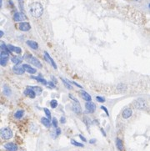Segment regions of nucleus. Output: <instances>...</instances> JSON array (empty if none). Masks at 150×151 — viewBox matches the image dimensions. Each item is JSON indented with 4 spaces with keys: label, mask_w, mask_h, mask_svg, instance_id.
<instances>
[{
    "label": "nucleus",
    "mask_w": 150,
    "mask_h": 151,
    "mask_svg": "<svg viewBox=\"0 0 150 151\" xmlns=\"http://www.w3.org/2000/svg\"><path fill=\"white\" fill-rule=\"evenodd\" d=\"M4 148L8 151H17L18 146L13 143H7L4 145Z\"/></svg>",
    "instance_id": "obj_10"
},
{
    "label": "nucleus",
    "mask_w": 150,
    "mask_h": 151,
    "mask_svg": "<svg viewBox=\"0 0 150 151\" xmlns=\"http://www.w3.org/2000/svg\"><path fill=\"white\" fill-rule=\"evenodd\" d=\"M72 109H73V111H74V113H76L78 114L81 113V107L78 104V101H77L76 103H74V104H73Z\"/></svg>",
    "instance_id": "obj_14"
},
{
    "label": "nucleus",
    "mask_w": 150,
    "mask_h": 151,
    "mask_svg": "<svg viewBox=\"0 0 150 151\" xmlns=\"http://www.w3.org/2000/svg\"><path fill=\"white\" fill-rule=\"evenodd\" d=\"M134 1H141V0H134Z\"/></svg>",
    "instance_id": "obj_40"
},
{
    "label": "nucleus",
    "mask_w": 150,
    "mask_h": 151,
    "mask_svg": "<svg viewBox=\"0 0 150 151\" xmlns=\"http://www.w3.org/2000/svg\"><path fill=\"white\" fill-rule=\"evenodd\" d=\"M44 59H45V60H46L48 63H49L50 64H51L53 67L55 68V69H57V65H56V63H54V61H53V59L50 57V55L49 54H48L47 52H44Z\"/></svg>",
    "instance_id": "obj_8"
},
{
    "label": "nucleus",
    "mask_w": 150,
    "mask_h": 151,
    "mask_svg": "<svg viewBox=\"0 0 150 151\" xmlns=\"http://www.w3.org/2000/svg\"><path fill=\"white\" fill-rule=\"evenodd\" d=\"M31 29V26L27 22H24V23H21L19 24V29L21 31H24V32H26V31H28L29 29Z\"/></svg>",
    "instance_id": "obj_12"
},
{
    "label": "nucleus",
    "mask_w": 150,
    "mask_h": 151,
    "mask_svg": "<svg viewBox=\"0 0 150 151\" xmlns=\"http://www.w3.org/2000/svg\"><path fill=\"white\" fill-rule=\"evenodd\" d=\"M133 105H134L135 108L138 109H146L147 107L146 102L143 99H138L137 100H135L134 103H133Z\"/></svg>",
    "instance_id": "obj_4"
},
{
    "label": "nucleus",
    "mask_w": 150,
    "mask_h": 151,
    "mask_svg": "<svg viewBox=\"0 0 150 151\" xmlns=\"http://www.w3.org/2000/svg\"><path fill=\"white\" fill-rule=\"evenodd\" d=\"M41 122H42V123L45 127H47V128L51 127V123H50L49 118H42L41 119Z\"/></svg>",
    "instance_id": "obj_19"
},
{
    "label": "nucleus",
    "mask_w": 150,
    "mask_h": 151,
    "mask_svg": "<svg viewBox=\"0 0 150 151\" xmlns=\"http://www.w3.org/2000/svg\"><path fill=\"white\" fill-rule=\"evenodd\" d=\"M8 52L7 51H4V50H2L1 52V56H0V63H1L2 66H5L6 65V63L8 62Z\"/></svg>",
    "instance_id": "obj_5"
},
{
    "label": "nucleus",
    "mask_w": 150,
    "mask_h": 151,
    "mask_svg": "<svg viewBox=\"0 0 150 151\" xmlns=\"http://www.w3.org/2000/svg\"><path fill=\"white\" fill-rule=\"evenodd\" d=\"M27 18L23 13H16L14 16H13V19L14 21L16 22H20V21H23V20H25Z\"/></svg>",
    "instance_id": "obj_9"
},
{
    "label": "nucleus",
    "mask_w": 150,
    "mask_h": 151,
    "mask_svg": "<svg viewBox=\"0 0 150 151\" xmlns=\"http://www.w3.org/2000/svg\"><path fill=\"white\" fill-rule=\"evenodd\" d=\"M133 114V111H132L131 109H125L122 113V116L124 119H128L130 118Z\"/></svg>",
    "instance_id": "obj_13"
},
{
    "label": "nucleus",
    "mask_w": 150,
    "mask_h": 151,
    "mask_svg": "<svg viewBox=\"0 0 150 151\" xmlns=\"http://www.w3.org/2000/svg\"><path fill=\"white\" fill-rule=\"evenodd\" d=\"M8 49L10 50L11 52H14L16 53V54H21V52H22V50L19 47H16V46H13V45H8Z\"/></svg>",
    "instance_id": "obj_17"
},
{
    "label": "nucleus",
    "mask_w": 150,
    "mask_h": 151,
    "mask_svg": "<svg viewBox=\"0 0 150 151\" xmlns=\"http://www.w3.org/2000/svg\"><path fill=\"white\" fill-rule=\"evenodd\" d=\"M19 1H20V0H19Z\"/></svg>",
    "instance_id": "obj_42"
},
{
    "label": "nucleus",
    "mask_w": 150,
    "mask_h": 151,
    "mask_svg": "<svg viewBox=\"0 0 150 151\" xmlns=\"http://www.w3.org/2000/svg\"><path fill=\"white\" fill-rule=\"evenodd\" d=\"M11 60H12L13 63H16V64H18V63H21L22 60H23V58L20 56H15V57H13L12 59H11Z\"/></svg>",
    "instance_id": "obj_20"
},
{
    "label": "nucleus",
    "mask_w": 150,
    "mask_h": 151,
    "mask_svg": "<svg viewBox=\"0 0 150 151\" xmlns=\"http://www.w3.org/2000/svg\"><path fill=\"white\" fill-rule=\"evenodd\" d=\"M96 99H97L99 102H102V103H103L104 101H105V99H104L103 98H102V97H99V96H98V97L96 98Z\"/></svg>",
    "instance_id": "obj_32"
},
{
    "label": "nucleus",
    "mask_w": 150,
    "mask_h": 151,
    "mask_svg": "<svg viewBox=\"0 0 150 151\" xmlns=\"http://www.w3.org/2000/svg\"><path fill=\"white\" fill-rule=\"evenodd\" d=\"M71 144H72V145H75V146H78V147H83V144L78 143V142H77L76 140H74V139H72V140H71Z\"/></svg>",
    "instance_id": "obj_25"
},
{
    "label": "nucleus",
    "mask_w": 150,
    "mask_h": 151,
    "mask_svg": "<svg viewBox=\"0 0 150 151\" xmlns=\"http://www.w3.org/2000/svg\"><path fill=\"white\" fill-rule=\"evenodd\" d=\"M85 108L87 109L86 113H94L95 111V109H96V106H95V104L93 102L88 101L85 104Z\"/></svg>",
    "instance_id": "obj_6"
},
{
    "label": "nucleus",
    "mask_w": 150,
    "mask_h": 151,
    "mask_svg": "<svg viewBox=\"0 0 150 151\" xmlns=\"http://www.w3.org/2000/svg\"><path fill=\"white\" fill-rule=\"evenodd\" d=\"M95 141H96V140H95V139H91V140L89 141V143H90V144H94V143H95Z\"/></svg>",
    "instance_id": "obj_38"
},
{
    "label": "nucleus",
    "mask_w": 150,
    "mask_h": 151,
    "mask_svg": "<svg viewBox=\"0 0 150 151\" xmlns=\"http://www.w3.org/2000/svg\"><path fill=\"white\" fill-rule=\"evenodd\" d=\"M60 122L62 123H64L66 122V119H65L64 117H61V119H60Z\"/></svg>",
    "instance_id": "obj_35"
},
{
    "label": "nucleus",
    "mask_w": 150,
    "mask_h": 151,
    "mask_svg": "<svg viewBox=\"0 0 150 151\" xmlns=\"http://www.w3.org/2000/svg\"><path fill=\"white\" fill-rule=\"evenodd\" d=\"M101 109H103V110L104 112H105L107 115H108V116L109 115V114H108V109H107V108H106V107H104V106H101Z\"/></svg>",
    "instance_id": "obj_33"
},
{
    "label": "nucleus",
    "mask_w": 150,
    "mask_h": 151,
    "mask_svg": "<svg viewBox=\"0 0 150 151\" xmlns=\"http://www.w3.org/2000/svg\"><path fill=\"white\" fill-rule=\"evenodd\" d=\"M44 109V112H45V114H46V115L48 116V118L49 119L51 118V113H50V111L49 110V109H46V108Z\"/></svg>",
    "instance_id": "obj_29"
},
{
    "label": "nucleus",
    "mask_w": 150,
    "mask_h": 151,
    "mask_svg": "<svg viewBox=\"0 0 150 151\" xmlns=\"http://www.w3.org/2000/svg\"><path fill=\"white\" fill-rule=\"evenodd\" d=\"M3 31H1V32H0V36H1V37H2V36H3Z\"/></svg>",
    "instance_id": "obj_39"
},
{
    "label": "nucleus",
    "mask_w": 150,
    "mask_h": 151,
    "mask_svg": "<svg viewBox=\"0 0 150 151\" xmlns=\"http://www.w3.org/2000/svg\"><path fill=\"white\" fill-rule=\"evenodd\" d=\"M24 94L26 96H28V97L32 98V99H34V98L36 97L35 91L33 90V89H31L30 87H28V88L24 91Z\"/></svg>",
    "instance_id": "obj_11"
},
{
    "label": "nucleus",
    "mask_w": 150,
    "mask_h": 151,
    "mask_svg": "<svg viewBox=\"0 0 150 151\" xmlns=\"http://www.w3.org/2000/svg\"><path fill=\"white\" fill-rule=\"evenodd\" d=\"M116 146H117L118 150H119V151H122L123 150V149H124V146H123V143H122L121 139H116Z\"/></svg>",
    "instance_id": "obj_21"
},
{
    "label": "nucleus",
    "mask_w": 150,
    "mask_h": 151,
    "mask_svg": "<svg viewBox=\"0 0 150 151\" xmlns=\"http://www.w3.org/2000/svg\"><path fill=\"white\" fill-rule=\"evenodd\" d=\"M81 96H82V98H83L84 100H86L87 102L91 101V99H92V98H91L89 93H88L87 92H85V91H83V90L81 91Z\"/></svg>",
    "instance_id": "obj_18"
},
{
    "label": "nucleus",
    "mask_w": 150,
    "mask_h": 151,
    "mask_svg": "<svg viewBox=\"0 0 150 151\" xmlns=\"http://www.w3.org/2000/svg\"><path fill=\"white\" fill-rule=\"evenodd\" d=\"M30 88L33 89V90L35 91V93H37V94H40V93H42V89H41L40 87H38V86H33V87H30Z\"/></svg>",
    "instance_id": "obj_23"
},
{
    "label": "nucleus",
    "mask_w": 150,
    "mask_h": 151,
    "mask_svg": "<svg viewBox=\"0 0 150 151\" xmlns=\"http://www.w3.org/2000/svg\"><path fill=\"white\" fill-rule=\"evenodd\" d=\"M24 110H18L14 114V117L16 119H18V120H19V119H21L23 116H24Z\"/></svg>",
    "instance_id": "obj_22"
},
{
    "label": "nucleus",
    "mask_w": 150,
    "mask_h": 151,
    "mask_svg": "<svg viewBox=\"0 0 150 151\" xmlns=\"http://www.w3.org/2000/svg\"><path fill=\"white\" fill-rule=\"evenodd\" d=\"M25 59H26L27 61L29 62V63H31L33 65H34L35 67L37 68H42V64H41L40 61L38 60L37 58H35V57L32 56L31 54H25Z\"/></svg>",
    "instance_id": "obj_2"
},
{
    "label": "nucleus",
    "mask_w": 150,
    "mask_h": 151,
    "mask_svg": "<svg viewBox=\"0 0 150 151\" xmlns=\"http://www.w3.org/2000/svg\"><path fill=\"white\" fill-rule=\"evenodd\" d=\"M79 138H80L81 139H82V140H83V141H86V139L84 138V137H83V135H81V134H80V135H79Z\"/></svg>",
    "instance_id": "obj_36"
},
{
    "label": "nucleus",
    "mask_w": 150,
    "mask_h": 151,
    "mask_svg": "<svg viewBox=\"0 0 150 151\" xmlns=\"http://www.w3.org/2000/svg\"><path fill=\"white\" fill-rule=\"evenodd\" d=\"M23 66H24L25 71H27V72L29 73V74H35V73H36V69H35V68H33V67H31V66L29 65V64H24Z\"/></svg>",
    "instance_id": "obj_15"
},
{
    "label": "nucleus",
    "mask_w": 150,
    "mask_h": 151,
    "mask_svg": "<svg viewBox=\"0 0 150 151\" xmlns=\"http://www.w3.org/2000/svg\"><path fill=\"white\" fill-rule=\"evenodd\" d=\"M50 105H51V107L53 109H55L57 106H58V101L55 99H53L51 102H50Z\"/></svg>",
    "instance_id": "obj_27"
},
{
    "label": "nucleus",
    "mask_w": 150,
    "mask_h": 151,
    "mask_svg": "<svg viewBox=\"0 0 150 151\" xmlns=\"http://www.w3.org/2000/svg\"><path fill=\"white\" fill-rule=\"evenodd\" d=\"M29 12L33 17L39 18L44 13V8H43L42 4L36 2V3H33L29 6Z\"/></svg>",
    "instance_id": "obj_1"
},
{
    "label": "nucleus",
    "mask_w": 150,
    "mask_h": 151,
    "mask_svg": "<svg viewBox=\"0 0 150 151\" xmlns=\"http://www.w3.org/2000/svg\"><path fill=\"white\" fill-rule=\"evenodd\" d=\"M62 81L63 82V84H64V86L66 87V88H67V89H69V90H72V89H73V87H72L71 85H70V84H69V83H68V82L66 81L65 79H62Z\"/></svg>",
    "instance_id": "obj_28"
},
{
    "label": "nucleus",
    "mask_w": 150,
    "mask_h": 151,
    "mask_svg": "<svg viewBox=\"0 0 150 151\" xmlns=\"http://www.w3.org/2000/svg\"><path fill=\"white\" fill-rule=\"evenodd\" d=\"M26 43H27V44H28V46L31 48V49H34V50L38 49V43L35 42V41L28 40Z\"/></svg>",
    "instance_id": "obj_16"
},
{
    "label": "nucleus",
    "mask_w": 150,
    "mask_h": 151,
    "mask_svg": "<svg viewBox=\"0 0 150 151\" xmlns=\"http://www.w3.org/2000/svg\"><path fill=\"white\" fill-rule=\"evenodd\" d=\"M53 125L54 126V128H58V120H57L56 118L53 119Z\"/></svg>",
    "instance_id": "obj_30"
},
{
    "label": "nucleus",
    "mask_w": 150,
    "mask_h": 151,
    "mask_svg": "<svg viewBox=\"0 0 150 151\" xmlns=\"http://www.w3.org/2000/svg\"><path fill=\"white\" fill-rule=\"evenodd\" d=\"M149 8H150V3H149Z\"/></svg>",
    "instance_id": "obj_41"
},
{
    "label": "nucleus",
    "mask_w": 150,
    "mask_h": 151,
    "mask_svg": "<svg viewBox=\"0 0 150 151\" xmlns=\"http://www.w3.org/2000/svg\"><path fill=\"white\" fill-rule=\"evenodd\" d=\"M1 135L3 139H10L13 137V132L8 128H4L1 130Z\"/></svg>",
    "instance_id": "obj_3"
},
{
    "label": "nucleus",
    "mask_w": 150,
    "mask_h": 151,
    "mask_svg": "<svg viewBox=\"0 0 150 151\" xmlns=\"http://www.w3.org/2000/svg\"><path fill=\"white\" fill-rule=\"evenodd\" d=\"M61 134V129H58V128H56V135H59V134Z\"/></svg>",
    "instance_id": "obj_34"
},
{
    "label": "nucleus",
    "mask_w": 150,
    "mask_h": 151,
    "mask_svg": "<svg viewBox=\"0 0 150 151\" xmlns=\"http://www.w3.org/2000/svg\"><path fill=\"white\" fill-rule=\"evenodd\" d=\"M13 71L14 72V74L20 75V74H24L25 72V69H24V66H21V65H19V63H18V64H16L14 67L13 68Z\"/></svg>",
    "instance_id": "obj_7"
},
{
    "label": "nucleus",
    "mask_w": 150,
    "mask_h": 151,
    "mask_svg": "<svg viewBox=\"0 0 150 151\" xmlns=\"http://www.w3.org/2000/svg\"><path fill=\"white\" fill-rule=\"evenodd\" d=\"M48 84H49V85L51 86V87H53V88H55V85H54V84L52 83V82H49V83H48Z\"/></svg>",
    "instance_id": "obj_37"
},
{
    "label": "nucleus",
    "mask_w": 150,
    "mask_h": 151,
    "mask_svg": "<svg viewBox=\"0 0 150 151\" xmlns=\"http://www.w3.org/2000/svg\"><path fill=\"white\" fill-rule=\"evenodd\" d=\"M3 93L4 94L7 96H9L11 94V90H9V88H7L6 86H4V90H3Z\"/></svg>",
    "instance_id": "obj_26"
},
{
    "label": "nucleus",
    "mask_w": 150,
    "mask_h": 151,
    "mask_svg": "<svg viewBox=\"0 0 150 151\" xmlns=\"http://www.w3.org/2000/svg\"><path fill=\"white\" fill-rule=\"evenodd\" d=\"M83 120H84L86 125H87V126H89V125H90V123H91L89 119H88V118H84V119H83Z\"/></svg>",
    "instance_id": "obj_31"
},
{
    "label": "nucleus",
    "mask_w": 150,
    "mask_h": 151,
    "mask_svg": "<svg viewBox=\"0 0 150 151\" xmlns=\"http://www.w3.org/2000/svg\"><path fill=\"white\" fill-rule=\"evenodd\" d=\"M33 79H35L37 81H38V82H40V83H42V84H45V85H46V84H48V82H47L46 80H45L44 79L41 78V76H39V77H33Z\"/></svg>",
    "instance_id": "obj_24"
}]
</instances>
